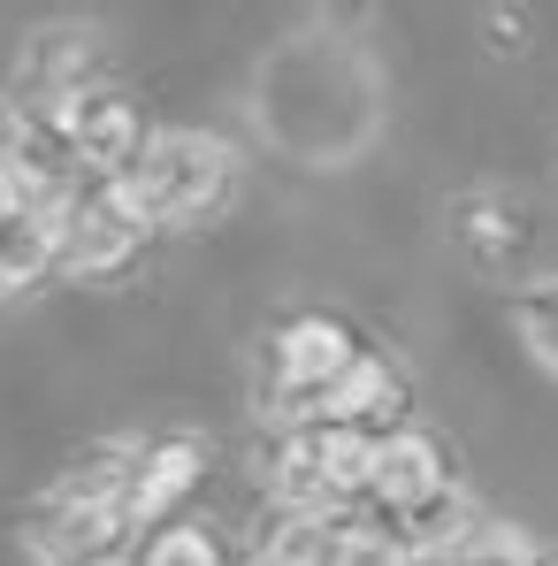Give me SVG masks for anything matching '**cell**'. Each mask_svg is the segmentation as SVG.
Instances as JSON below:
<instances>
[{"label": "cell", "mask_w": 558, "mask_h": 566, "mask_svg": "<svg viewBox=\"0 0 558 566\" xmlns=\"http://www.w3.org/2000/svg\"><path fill=\"white\" fill-rule=\"evenodd\" d=\"M413 559H421V544L398 536L390 521H352V528H337V566H413Z\"/></svg>", "instance_id": "cell-11"}, {"label": "cell", "mask_w": 558, "mask_h": 566, "mask_svg": "<svg viewBox=\"0 0 558 566\" xmlns=\"http://www.w3.org/2000/svg\"><path fill=\"white\" fill-rule=\"evenodd\" d=\"M85 77H93V31H39L8 77L15 123H62L85 99Z\"/></svg>", "instance_id": "cell-4"}, {"label": "cell", "mask_w": 558, "mask_h": 566, "mask_svg": "<svg viewBox=\"0 0 558 566\" xmlns=\"http://www.w3.org/2000/svg\"><path fill=\"white\" fill-rule=\"evenodd\" d=\"M85 566H138V559H123V552H99V559H85Z\"/></svg>", "instance_id": "cell-16"}, {"label": "cell", "mask_w": 558, "mask_h": 566, "mask_svg": "<svg viewBox=\"0 0 558 566\" xmlns=\"http://www.w3.org/2000/svg\"><path fill=\"white\" fill-rule=\"evenodd\" d=\"M70 146H77V169H93V185H123L146 154V123L123 93H85L70 115Z\"/></svg>", "instance_id": "cell-6"}, {"label": "cell", "mask_w": 558, "mask_h": 566, "mask_svg": "<svg viewBox=\"0 0 558 566\" xmlns=\"http://www.w3.org/2000/svg\"><path fill=\"white\" fill-rule=\"evenodd\" d=\"M513 322H520V345L536 353V368L558 376V276H536L513 298Z\"/></svg>", "instance_id": "cell-10"}, {"label": "cell", "mask_w": 558, "mask_h": 566, "mask_svg": "<svg viewBox=\"0 0 558 566\" xmlns=\"http://www.w3.org/2000/svg\"><path fill=\"white\" fill-rule=\"evenodd\" d=\"M536 566H558V559H536Z\"/></svg>", "instance_id": "cell-17"}, {"label": "cell", "mask_w": 558, "mask_h": 566, "mask_svg": "<svg viewBox=\"0 0 558 566\" xmlns=\"http://www.w3.org/2000/svg\"><path fill=\"white\" fill-rule=\"evenodd\" d=\"M146 566H222L207 528H161V544L146 552Z\"/></svg>", "instance_id": "cell-14"}, {"label": "cell", "mask_w": 558, "mask_h": 566, "mask_svg": "<svg viewBox=\"0 0 558 566\" xmlns=\"http://www.w3.org/2000/svg\"><path fill=\"white\" fill-rule=\"evenodd\" d=\"M444 566H536V552H528V536H520V528L482 521V528H466L460 544H452V559H444Z\"/></svg>", "instance_id": "cell-12"}, {"label": "cell", "mask_w": 558, "mask_h": 566, "mask_svg": "<svg viewBox=\"0 0 558 566\" xmlns=\"http://www.w3.org/2000/svg\"><path fill=\"white\" fill-rule=\"evenodd\" d=\"M154 238V222L130 207L123 185H85L62 199V269L70 276H115Z\"/></svg>", "instance_id": "cell-3"}, {"label": "cell", "mask_w": 558, "mask_h": 566, "mask_svg": "<svg viewBox=\"0 0 558 566\" xmlns=\"http://www.w3.org/2000/svg\"><path fill=\"white\" fill-rule=\"evenodd\" d=\"M199 468H207V452H199L191 437L161 444V452H146V460H138V482H130V521H161L177 497H191Z\"/></svg>", "instance_id": "cell-8"}, {"label": "cell", "mask_w": 558, "mask_h": 566, "mask_svg": "<svg viewBox=\"0 0 558 566\" xmlns=\"http://www.w3.org/2000/svg\"><path fill=\"white\" fill-rule=\"evenodd\" d=\"M322 413H329V429H368L375 413H398V376L382 368V360H352L345 382L322 398ZM375 437V429H368Z\"/></svg>", "instance_id": "cell-9"}, {"label": "cell", "mask_w": 558, "mask_h": 566, "mask_svg": "<svg viewBox=\"0 0 558 566\" xmlns=\"http://www.w3.org/2000/svg\"><path fill=\"white\" fill-rule=\"evenodd\" d=\"M360 353H352V337L337 329V322H322V314H306V322H291L276 345H269V368H276V406L283 413H322V398L345 382Z\"/></svg>", "instance_id": "cell-5"}, {"label": "cell", "mask_w": 558, "mask_h": 566, "mask_svg": "<svg viewBox=\"0 0 558 566\" xmlns=\"http://www.w3.org/2000/svg\"><path fill=\"white\" fill-rule=\"evenodd\" d=\"M230 177H238V154L214 138V130H161L146 138L138 169L123 177L130 207L161 230V222H199L230 199Z\"/></svg>", "instance_id": "cell-2"}, {"label": "cell", "mask_w": 558, "mask_h": 566, "mask_svg": "<svg viewBox=\"0 0 558 566\" xmlns=\"http://www.w3.org/2000/svg\"><path fill=\"white\" fill-rule=\"evenodd\" d=\"M62 261V207L23 199L15 214H0V291H23Z\"/></svg>", "instance_id": "cell-7"}, {"label": "cell", "mask_w": 558, "mask_h": 566, "mask_svg": "<svg viewBox=\"0 0 558 566\" xmlns=\"http://www.w3.org/2000/svg\"><path fill=\"white\" fill-rule=\"evenodd\" d=\"M253 130L283 161H306V169H337V161L368 154L382 130L375 54L337 31H298L269 46V62L253 70Z\"/></svg>", "instance_id": "cell-1"}, {"label": "cell", "mask_w": 558, "mask_h": 566, "mask_svg": "<svg viewBox=\"0 0 558 566\" xmlns=\"http://www.w3.org/2000/svg\"><path fill=\"white\" fill-rule=\"evenodd\" d=\"M23 199H31V191H23V177H15V161L0 154V214H15Z\"/></svg>", "instance_id": "cell-15"}, {"label": "cell", "mask_w": 558, "mask_h": 566, "mask_svg": "<svg viewBox=\"0 0 558 566\" xmlns=\"http://www.w3.org/2000/svg\"><path fill=\"white\" fill-rule=\"evenodd\" d=\"M269 566H337V536L322 528V513H298L291 528L269 536Z\"/></svg>", "instance_id": "cell-13"}]
</instances>
